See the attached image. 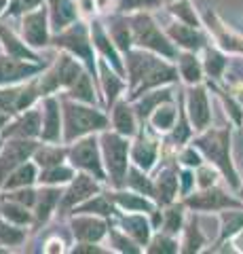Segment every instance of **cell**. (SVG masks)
<instances>
[{"label": "cell", "instance_id": "1", "mask_svg": "<svg viewBox=\"0 0 243 254\" xmlns=\"http://www.w3.org/2000/svg\"><path fill=\"white\" fill-rule=\"evenodd\" d=\"M129 72L136 85V95L142 93L148 87L167 83L176 76L174 68H169L167 64H163L154 58H148L144 53H133L129 60Z\"/></svg>", "mask_w": 243, "mask_h": 254}, {"label": "cell", "instance_id": "2", "mask_svg": "<svg viewBox=\"0 0 243 254\" xmlns=\"http://www.w3.org/2000/svg\"><path fill=\"white\" fill-rule=\"evenodd\" d=\"M197 144L205 150V155L216 161L218 165L222 168V172L231 178L233 185H237V176H235V170L231 165V159H229V133L226 131H209L207 136H203Z\"/></svg>", "mask_w": 243, "mask_h": 254}, {"label": "cell", "instance_id": "3", "mask_svg": "<svg viewBox=\"0 0 243 254\" xmlns=\"http://www.w3.org/2000/svg\"><path fill=\"white\" fill-rule=\"evenodd\" d=\"M106 125V119L97 115L96 110L83 108V106H74L68 104L66 106V138L74 140L76 136H81L85 131L91 129H99Z\"/></svg>", "mask_w": 243, "mask_h": 254}, {"label": "cell", "instance_id": "4", "mask_svg": "<svg viewBox=\"0 0 243 254\" xmlns=\"http://www.w3.org/2000/svg\"><path fill=\"white\" fill-rule=\"evenodd\" d=\"M131 26H133V34H136V41L142 45V47H148V49H154L163 55H174V49L171 45L165 41V36L161 34L156 26L152 23V19L148 15H138V17L131 19Z\"/></svg>", "mask_w": 243, "mask_h": 254}, {"label": "cell", "instance_id": "5", "mask_svg": "<svg viewBox=\"0 0 243 254\" xmlns=\"http://www.w3.org/2000/svg\"><path fill=\"white\" fill-rule=\"evenodd\" d=\"M101 142H104V155L108 159V170L112 174V180L119 185L127 172V142L114 133H106Z\"/></svg>", "mask_w": 243, "mask_h": 254}, {"label": "cell", "instance_id": "6", "mask_svg": "<svg viewBox=\"0 0 243 254\" xmlns=\"http://www.w3.org/2000/svg\"><path fill=\"white\" fill-rule=\"evenodd\" d=\"M72 161L78 168L87 170L91 174H96L97 178H104L99 165V157H97V148H96V140H83L72 148Z\"/></svg>", "mask_w": 243, "mask_h": 254}, {"label": "cell", "instance_id": "7", "mask_svg": "<svg viewBox=\"0 0 243 254\" xmlns=\"http://www.w3.org/2000/svg\"><path fill=\"white\" fill-rule=\"evenodd\" d=\"M81 76L78 74V66L70 60V58H61L57 62V66L53 72H49L45 76V83H43V91H51L59 85H74V81Z\"/></svg>", "mask_w": 243, "mask_h": 254}, {"label": "cell", "instance_id": "8", "mask_svg": "<svg viewBox=\"0 0 243 254\" xmlns=\"http://www.w3.org/2000/svg\"><path fill=\"white\" fill-rule=\"evenodd\" d=\"M30 150H32V144L30 142H11L9 148L2 153V157H0V180H2L6 176V172H11L13 168H17V165L30 155Z\"/></svg>", "mask_w": 243, "mask_h": 254}, {"label": "cell", "instance_id": "9", "mask_svg": "<svg viewBox=\"0 0 243 254\" xmlns=\"http://www.w3.org/2000/svg\"><path fill=\"white\" fill-rule=\"evenodd\" d=\"M32 72H36V66H28V64L17 62L13 58H0V85L19 81V78Z\"/></svg>", "mask_w": 243, "mask_h": 254}, {"label": "cell", "instance_id": "10", "mask_svg": "<svg viewBox=\"0 0 243 254\" xmlns=\"http://www.w3.org/2000/svg\"><path fill=\"white\" fill-rule=\"evenodd\" d=\"M34 98L32 89H9L0 91V110L2 113H15V110H23Z\"/></svg>", "mask_w": 243, "mask_h": 254}, {"label": "cell", "instance_id": "11", "mask_svg": "<svg viewBox=\"0 0 243 254\" xmlns=\"http://www.w3.org/2000/svg\"><path fill=\"white\" fill-rule=\"evenodd\" d=\"M23 34H26L30 45H45L47 43V26H45V13L38 11L23 19Z\"/></svg>", "mask_w": 243, "mask_h": 254}, {"label": "cell", "instance_id": "12", "mask_svg": "<svg viewBox=\"0 0 243 254\" xmlns=\"http://www.w3.org/2000/svg\"><path fill=\"white\" fill-rule=\"evenodd\" d=\"M188 108H191V117H193V123L194 127H203L207 125L209 121V110H207V95L203 89H193L191 91V98H188Z\"/></svg>", "mask_w": 243, "mask_h": 254}, {"label": "cell", "instance_id": "13", "mask_svg": "<svg viewBox=\"0 0 243 254\" xmlns=\"http://www.w3.org/2000/svg\"><path fill=\"white\" fill-rule=\"evenodd\" d=\"M57 43H59V45H64V47H68V49H72L76 55L85 58L89 64H93V60H91V51H89V43H87V38H85V32H83L81 28L70 30L68 34H64L61 38H57Z\"/></svg>", "mask_w": 243, "mask_h": 254}, {"label": "cell", "instance_id": "14", "mask_svg": "<svg viewBox=\"0 0 243 254\" xmlns=\"http://www.w3.org/2000/svg\"><path fill=\"white\" fill-rule=\"evenodd\" d=\"M106 227L101 220L96 218H76L74 220V235L78 240H87V242H96L104 235Z\"/></svg>", "mask_w": 243, "mask_h": 254}, {"label": "cell", "instance_id": "15", "mask_svg": "<svg viewBox=\"0 0 243 254\" xmlns=\"http://www.w3.org/2000/svg\"><path fill=\"white\" fill-rule=\"evenodd\" d=\"M43 136L47 140H57L59 138V110L55 100H47L45 104V131Z\"/></svg>", "mask_w": 243, "mask_h": 254}, {"label": "cell", "instance_id": "16", "mask_svg": "<svg viewBox=\"0 0 243 254\" xmlns=\"http://www.w3.org/2000/svg\"><path fill=\"white\" fill-rule=\"evenodd\" d=\"M96 190H97L96 182H93L89 176H78V178H76V182L72 185V189L68 190V195H66V203H76V201L85 199V197L93 195Z\"/></svg>", "mask_w": 243, "mask_h": 254}, {"label": "cell", "instance_id": "17", "mask_svg": "<svg viewBox=\"0 0 243 254\" xmlns=\"http://www.w3.org/2000/svg\"><path fill=\"white\" fill-rule=\"evenodd\" d=\"M51 15H53V26L59 30L68 21L74 19V9L68 0H51Z\"/></svg>", "mask_w": 243, "mask_h": 254}, {"label": "cell", "instance_id": "18", "mask_svg": "<svg viewBox=\"0 0 243 254\" xmlns=\"http://www.w3.org/2000/svg\"><path fill=\"white\" fill-rule=\"evenodd\" d=\"M156 157V146L152 144L150 140L146 138H140V142L136 144V148H133V159H136L138 165H142V168H150L152 161Z\"/></svg>", "mask_w": 243, "mask_h": 254}, {"label": "cell", "instance_id": "19", "mask_svg": "<svg viewBox=\"0 0 243 254\" xmlns=\"http://www.w3.org/2000/svg\"><path fill=\"white\" fill-rule=\"evenodd\" d=\"M231 203L233 201L222 193H203V195H197L191 199V205L201 208V210H209V208L214 210V208H222V205H231Z\"/></svg>", "mask_w": 243, "mask_h": 254}, {"label": "cell", "instance_id": "20", "mask_svg": "<svg viewBox=\"0 0 243 254\" xmlns=\"http://www.w3.org/2000/svg\"><path fill=\"white\" fill-rule=\"evenodd\" d=\"M41 121H38V113H28L21 121L15 123L11 129H6V133H17V136H36Z\"/></svg>", "mask_w": 243, "mask_h": 254}, {"label": "cell", "instance_id": "21", "mask_svg": "<svg viewBox=\"0 0 243 254\" xmlns=\"http://www.w3.org/2000/svg\"><path fill=\"white\" fill-rule=\"evenodd\" d=\"M169 32H171V36H174L180 45L188 47V49H197V47H201L199 34L194 30H191V28H186V26H171Z\"/></svg>", "mask_w": 243, "mask_h": 254}, {"label": "cell", "instance_id": "22", "mask_svg": "<svg viewBox=\"0 0 243 254\" xmlns=\"http://www.w3.org/2000/svg\"><path fill=\"white\" fill-rule=\"evenodd\" d=\"M114 125L116 129H119L121 133H133V129H136V121H133V115L131 110L125 106V104H119L114 108Z\"/></svg>", "mask_w": 243, "mask_h": 254}, {"label": "cell", "instance_id": "23", "mask_svg": "<svg viewBox=\"0 0 243 254\" xmlns=\"http://www.w3.org/2000/svg\"><path fill=\"white\" fill-rule=\"evenodd\" d=\"M0 38H2V43H4V47H6V51H9L13 58H30V60H34V58H32V53L26 49V45H21L17 38L11 34V32H6V28H0Z\"/></svg>", "mask_w": 243, "mask_h": 254}, {"label": "cell", "instance_id": "24", "mask_svg": "<svg viewBox=\"0 0 243 254\" xmlns=\"http://www.w3.org/2000/svg\"><path fill=\"white\" fill-rule=\"evenodd\" d=\"M32 180H34V168H32V165H21V168L15 172L13 176H9V180H6V189L26 187Z\"/></svg>", "mask_w": 243, "mask_h": 254}, {"label": "cell", "instance_id": "25", "mask_svg": "<svg viewBox=\"0 0 243 254\" xmlns=\"http://www.w3.org/2000/svg\"><path fill=\"white\" fill-rule=\"evenodd\" d=\"M176 187H178V180L174 178V174L169 170H165L159 176V189H161V195H163V201H169L176 193Z\"/></svg>", "mask_w": 243, "mask_h": 254}, {"label": "cell", "instance_id": "26", "mask_svg": "<svg viewBox=\"0 0 243 254\" xmlns=\"http://www.w3.org/2000/svg\"><path fill=\"white\" fill-rule=\"evenodd\" d=\"M180 68H182V74L186 81H191V83H197L199 81V74H201V68H199V64L194 62L191 55H184L182 60H180Z\"/></svg>", "mask_w": 243, "mask_h": 254}, {"label": "cell", "instance_id": "27", "mask_svg": "<svg viewBox=\"0 0 243 254\" xmlns=\"http://www.w3.org/2000/svg\"><path fill=\"white\" fill-rule=\"evenodd\" d=\"M57 190H43L41 193V199H38V218H47L49 216V212L53 208V203L57 201Z\"/></svg>", "mask_w": 243, "mask_h": 254}, {"label": "cell", "instance_id": "28", "mask_svg": "<svg viewBox=\"0 0 243 254\" xmlns=\"http://www.w3.org/2000/svg\"><path fill=\"white\" fill-rule=\"evenodd\" d=\"M224 229H222V235H233V233H237L239 229L243 227V214L241 212H229V214H224Z\"/></svg>", "mask_w": 243, "mask_h": 254}, {"label": "cell", "instance_id": "29", "mask_svg": "<svg viewBox=\"0 0 243 254\" xmlns=\"http://www.w3.org/2000/svg\"><path fill=\"white\" fill-rule=\"evenodd\" d=\"M174 108L171 106H163V108H156V115L152 117L154 125L159 127V129H169L171 123H174Z\"/></svg>", "mask_w": 243, "mask_h": 254}, {"label": "cell", "instance_id": "30", "mask_svg": "<svg viewBox=\"0 0 243 254\" xmlns=\"http://www.w3.org/2000/svg\"><path fill=\"white\" fill-rule=\"evenodd\" d=\"M21 240H23V233L19 229H13L11 225H6V222L0 220V242L13 246V244H19Z\"/></svg>", "mask_w": 243, "mask_h": 254}, {"label": "cell", "instance_id": "31", "mask_svg": "<svg viewBox=\"0 0 243 254\" xmlns=\"http://www.w3.org/2000/svg\"><path fill=\"white\" fill-rule=\"evenodd\" d=\"M125 225L129 227V233H131V235H136V240H138V242H146V237H148V229H146L144 218H140V216H131V218H127V222H125Z\"/></svg>", "mask_w": 243, "mask_h": 254}, {"label": "cell", "instance_id": "32", "mask_svg": "<svg viewBox=\"0 0 243 254\" xmlns=\"http://www.w3.org/2000/svg\"><path fill=\"white\" fill-rule=\"evenodd\" d=\"M116 201L127 210H150V203L146 199H140L136 195H116Z\"/></svg>", "mask_w": 243, "mask_h": 254}, {"label": "cell", "instance_id": "33", "mask_svg": "<svg viewBox=\"0 0 243 254\" xmlns=\"http://www.w3.org/2000/svg\"><path fill=\"white\" fill-rule=\"evenodd\" d=\"M74 95L76 98H81L85 102H93V89H91V85H89V78L81 74L74 81Z\"/></svg>", "mask_w": 243, "mask_h": 254}, {"label": "cell", "instance_id": "34", "mask_svg": "<svg viewBox=\"0 0 243 254\" xmlns=\"http://www.w3.org/2000/svg\"><path fill=\"white\" fill-rule=\"evenodd\" d=\"M93 38H96V45L99 47L101 51L106 53V58H110L112 60V64L116 68H121V64H119V58H116V53L112 51V47L108 45V41H106V36H104V32H101L99 28H96V34H93Z\"/></svg>", "mask_w": 243, "mask_h": 254}, {"label": "cell", "instance_id": "35", "mask_svg": "<svg viewBox=\"0 0 243 254\" xmlns=\"http://www.w3.org/2000/svg\"><path fill=\"white\" fill-rule=\"evenodd\" d=\"M2 212H4L6 218H11L15 222H28L30 220V214L26 212V208H21V205L6 203V205H2Z\"/></svg>", "mask_w": 243, "mask_h": 254}, {"label": "cell", "instance_id": "36", "mask_svg": "<svg viewBox=\"0 0 243 254\" xmlns=\"http://www.w3.org/2000/svg\"><path fill=\"white\" fill-rule=\"evenodd\" d=\"M101 76H104V85H106V95H108V100H112L116 93H119L121 89V83H119V78H116L114 74L108 72V68H101Z\"/></svg>", "mask_w": 243, "mask_h": 254}, {"label": "cell", "instance_id": "37", "mask_svg": "<svg viewBox=\"0 0 243 254\" xmlns=\"http://www.w3.org/2000/svg\"><path fill=\"white\" fill-rule=\"evenodd\" d=\"M112 34H114V41L119 43V47H123V49H127V47H129V30H127V26H125L123 21L114 23Z\"/></svg>", "mask_w": 243, "mask_h": 254}, {"label": "cell", "instance_id": "38", "mask_svg": "<svg viewBox=\"0 0 243 254\" xmlns=\"http://www.w3.org/2000/svg\"><path fill=\"white\" fill-rule=\"evenodd\" d=\"M224 68V60L218 53H207V72L211 76H218Z\"/></svg>", "mask_w": 243, "mask_h": 254}, {"label": "cell", "instance_id": "39", "mask_svg": "<svg viewBox=\"0 0 243 254\" xmlns=\"http://www.w3.org/2000/svg\"><path fill=\"white\" fill-rule=\"evenodd\" d=\"M163 100H169V91H161V93L152 95V98H146L142 104H140V113L148 115V113H150V108L156 104V102H163Z\"/></svg>", "mask_w": 243, "mask_h": 254}, {"label": "cell", "instance_id": "40", "mask_svg": "<svg viewBox=\"0 0 243 254\" xmlns=\"http://www.w3.org/2000/svg\"><path fill=\"white\" fill-rule=\"evenodd\" d=\"M174 13L180 15V17H184L191 26H197V17H194V13L191 11V6H188V2H178L174 6Z\"/></svg>", "mask_w": 243, "mask_h": 254}, {"label": "cell", "instance_id": "41", "mask_svg": "<svg viewBox=\"0 0 243 254\" xmlns=\"http://www.w3.org/2000/svg\"><path fill=\"white\" fill-rule=\"evenodd\" d=\"M68 178H72V174H70V170H64V168H57V170H53V172H47L43 180L47 182H66Z\"/></svg>", "mask_w": 243, "mask_h": 254}, {"label": "cell", "instance_id": "42", "mask_svg": "<svg viewBox=\"0 0 243 254\" xmlns=\"http://www.w3.org/2000/svg\"><path fill=\"white\" fill-rule=\"evenodd\" d=\"M129 182H131L133 187H138L140 190H146L148 195L152 193V187H150V182H148L144 176H140L138 172H129Z\"/></svg>", "mask_w": 243, "mask_h": 254}, {"label": "cell", "instance_id": "43", "mask_svg": "<svg viewBox=\"0 0 243 254\" xmlns=\"http://www.w3.org/2000/svg\"><path fill=\"white\" fill-rule=\"evenodd\" d=\"M38 159H41L43 165H53L61 161V150H43L41 155H38Z\"/></svg>", "mask_w": 243, "mask_h": 254}, {"label": "cell", "instance_id": "44", "mask_svg": "<svg viewBox=\"0 0 243 254\" xmlns=\"http://www.w3.org/2000/svg\"><path fill=\"white\" fill-rule=\"evenodd\" d=\"M199 244H201L199 229L193 225L191 229H188V240H186V246H188V248H186V250H197V248H199Z\"/></svg>", "mask_w": 243, "mask_h": 254}, {"label": "cell", "instance_id": "45", "mask_svg": "<svg viewBox=\"0 0 243 254\" xmlns=\"http://www.w3.org/2000/svg\"><path fill=\"white\" fill-rule=\"evenodd\" d=\"M152 252H176V244L169 242V240H163V237H159V240H154V246L150 248Z\"/></svg>", "mask_w": 243, "mask_h": 254}, {"label": "cell", "instance_id": "46", "mask_svg": "<svg viewBox=\"0 0 243 254\" xmlns=\"http://www.w3.org/2000/svg\"><path fill=\"white\" fill-rule=\"evenodd\" d=\"M159 4V0H123L125 9H133V6H152Z\"/></svg>", "mask_w": 243, "mask_h": 254}, {"label": "cell", "instance_id": "47", "mask_svg": "<svg viewBox=\"0 0 243 254\" xmlns=\"http://www.w3.org/2000/svg\"><path fill=\"white\" fill-rule=\"evenodd\" d=\"M167 231H178V227H180V212H176V210H171L169 214H167Z\"/></svg>", "mask_w": 243, "mask_h": 254}, {"label": "cell", "instance_id": "48", "mask_svg": "<svg viewBox=\"0 0 243 254\" xmlns=\"http://www.w3.org/2000/svg\"><path fill=\"white\" fill-rule=\"evenodd\" d=\"M34 4H38V0H15L13 11H28V9H32Z\"/></svg>", "mask_w": 243, "mask_h": 254}, {"label": "cell", "instance_id": "49", "mask_svg": "<svg viewBox=\"0 0 243 254\" xmlns=\"http://www.w3.org/2000/svg\"><path fill=\"white\" fill-rule=\"evenodd\" d=\"M15 201H19V203H26V205H30L34 201V193L32 190H21V193H17L15 195Z\"/></svg>", "mask_w": 243, "mask_h": 254}, {"label": "cell", "instance_id": "50", "mask_svg": "<svg viewBox=\"0 0 243 254\" xmlns=\"http://www.w3.org/2000/svg\"><path fill=\"white\" fill-rule=\"evenodd\" d=\"M199 185H201V187L214 185V174H211L209 170H201V174H199Z\"/></svg>", "mask_w": 243, "mask_h": 254}, {"label": "cell", "instance_id": "51", "mask_svg": "<svg viewBox=\"0 0 243 254\" xmlns=\"http://www.w3.org/2000/svg\"><path fill=\"white\" fill-rule=\"evenodd\" d=\"M184 161H186L188 165H197V163H199V157L193 155V150H188V153L184 155Z\"/></svg>", "mask_w": 243, "mask_h": 254}, {"label": "cell", "instance_id": "52", "mask_svg": "<svg viewBox=\"0 0 243 254\" xmlns=\"http://www.w3.org/2000/svg\"><path fill=\"white\" fill-rule=\"evenodd\" d=\"M47 252H61V242H49Z\"/></svg>", "mask_w": 243, "mask_h": 254}, {"label": "cell", "instance_id": "53", "mask_svg": "<svg viewBox=\"0 0 243 254\" xmlns=\"http://www.w3.org/2000/svg\"><path fill=\"white\" fill-rule=\"evenodd\" d=\"M182 178H184V189H188V187H191V178L193 176H191V174H184Z\"/></svg>", "mask_w": 243, "mask_h": 254}, {"label": "cell", "instance_id": "54", "mask_svg": "<svg viewBox=\"0 0 243 254\" xmlns=\"http://www.w3.org/2000/svg\"><path fill=\"white\" fill-rule=\"evenodd\" d=\"M2 125H4V115L0 113V127H2Z\"/></svg>", "mask_w": 243, "mask_h": 254}, {"label": "cell", "instance_id": "55", "mask_svg": "<svg viewBox=\"0 0 243 254\" xmlns=\"http://www.w3.org/2000/svg\"><path fill=\"white\" fill-rule=\"evenodd\" d=\"M4 4H6V0H0V11L4 9Z\"/></svg>", "mask_w": 243, "mask_h": 254}, {"label": "cell", "instance_id": "56", "mask_svg": "<svg viewBox=\"0 0 243 254\" xmlns=\"http://www.w3.org/2000/svg\"><path fill=\"white\" fill-rule=\"evenodd\" d=\"M239 246H241V248H243V235H241V240H239Z\"/></svg>", "mask_w": 243, "mask_h": 254}]
</instances>
